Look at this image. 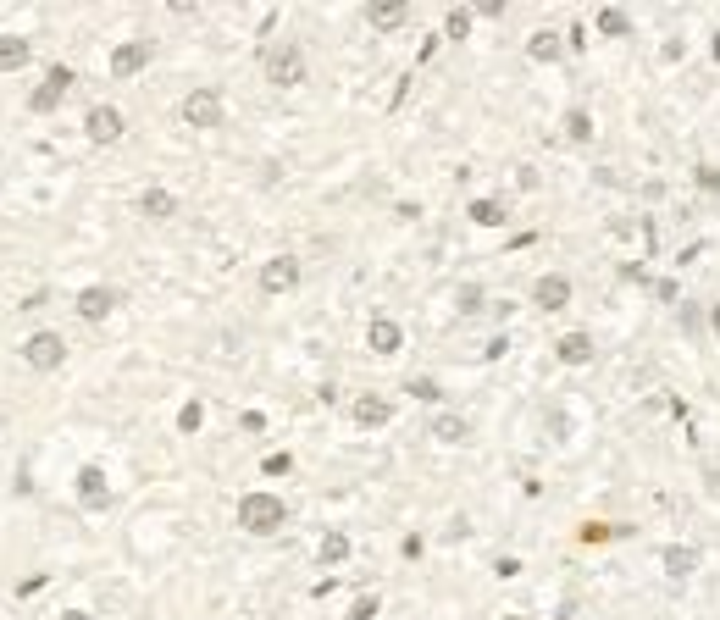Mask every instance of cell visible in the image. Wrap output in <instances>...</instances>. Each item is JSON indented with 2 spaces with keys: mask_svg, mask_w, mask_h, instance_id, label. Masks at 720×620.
Here are the masks:
<instances>
[{
  "mask_svg": "<svg viewBox=\"0 0 720 620\" xmlns=\"http://www.w3.org/2000/svg\"><path fill=\"white\" fill-rule=\"evenodd\" d=\"M261 78L272 89H305V78H311V56H305L300 39H272V45L261 50Z\"/></svg>",
  "mask_w": 720,
  "mask_h": 620,
  "instance_id": "cell-1",
  "label": "cell"
},
{
  "mask_svg": "<svg viewBox=\"0 0 720 620\" xmlns=\"http://www.w3.org/2000/svg\"><path fill=\"white\" fill-rule=\"evenodd\" d=\"M233 515H239V532H250V537H277L288 526V504L272 488H250Z\"/></svg>",
  "mask_w": 720,
  "mask_h": 620,
  "instance_id": "cell-2",
  "label": "cell"
},
{
  "mask_svg": "<svg viewBox=\"0 0 720 620\" xmlns=\"http://www.w3.org/2000/svg\"><path fill=\"white\" fill-rule=\"evenodd\" d=\"M67 355H72V349H67V338H61L56 327H34V333L17 344V360H23L34 377H50V371H61V366H67Z\"/></svg>",
  "mask_w": 720,
  "mask_h": 620,
  "instance_id": "cell-3",
  "label": "cell"
},
{
  "mask_svg": "<svg viewBox=\"0 0 720 620\" xmlns=\"http://www.w3.org/2000/svg\"><path fill=\"white\" fill-rule=\"evenodd\" d=\"M72 89H78V72H72L67 61H50L45 78H39V84L28 89V111H34V117H56L61 100H67Z\"/></svg>",
  "mask_w": 720,
  "mask_h": 620,
  "instance_id": "cell-4",
  "label": "cell"
},
{
  "mask_svg": "<svg viewBox=\"0 0 720 620\" xmlns=\"http://www.w3.org/2000/svg\"><path fill=\"white\" fill-rule=\"evenodd\" d=\"M178 117L189 122L194 133H216L222 122H228V100H222V89L200 84V89H189V95L178 100Z\"/></svg>",
  "mask_w": 720,
  "mask_h": 620,
  "instance_id": "cell-5",
  "label": "cell"
},
{
  "mask_svg": "<svg viewBox=\"0 0 720 620\" xmlns=\"http://www.w3.org/2000/svg\"><path fill=\"white\" fill-rule=\"evenodd\" d=\"M72 499H78V510L106 515L111 504H117V488H111L106 465H78V477H72Z\"/></svg>",
  "mask_w": 720,
  "mask_h": 620,
  "instance_id": "cell-6",
  "label": "cell"
},
{
  "mask_svg": "<svg viewBox=\"0 0 720 620\" xmlns=\"http://www.w3.org/2000/svg\"><path fill=\"white\" fill-rule=\"evenodd\" d=\"M117 310H122V294H117L111 283H89V288H78V294H72V316H78L84 327H106Z\"/></svg>",
  "mask_w": 720,
  "mask_h": 620,
  "instance_id": "cell-7",
  "label": "cell"
},
{
  "mask_svg": "<svg viewBox=\"0 0 720 620\" xmlns=\"http://www.w3.org/2000/svg\"><path fill=\"white\" fill-rule=\"evenodd\" d=\"M255 283H261V294L266 299H283V294H294V288L305 283V266H300V255H266L261 261V272H255Z\"/></svg>",
  "mask_w": 720,
  "mask_h": 620,
  "instance_id": "cell-8",
  "label": "cell"
},
{
  "mask_svg": "<svg viewBox=\"0 0 720 620\" xmlns=\"http://www.w3.org/2000/svg\"><path fill=\"white\" fill-rule=\"evenodd\" d=\"M84 139L100 144V150H111V144L128 139V117H122V106H111V100H95V106L84 111Z\"/></svg>",
  "mask_w": 720,
  "mask_h": 620,
  "instance_id": "cell-9",
  "label": "cell"
},
{
  "mask_svg": "<svg viewBox=\"0 0 720 620\" xmlns=\"http://www.w3.org/2000/svg\"><path fill=\"white\" fill-rule=\"evenodd\" d=\"M571 299H576V283L565 272H538L532 277V310L560 316V310H571Z\"/></svg>",
  "mask_w": 720,
  "mask_h": 620,
  "instance_id": "cell-10",
  "label": "cell"
},
{
  "mask_svg": "<svg viewBox=\"0 0 720 620\" xmlns=\"http://www.w3.org/2000/svg\"><path fill=\"white\" fill-rule=\"evenodd\" d=\"M150 61H156V39H122V45H111L106 72L111 78H139Z\"/></svg>",
  "mask_w": 720,
  "mask_h": 620,
  "instance_id": "cell-11",
  "label": "cell"
},
{
  "mask_svg": "<svg viewBox=\"0 0 720 620\" xmlns=\"http://www.w3.org/2000/svg\"><path fill=\"white\" fill-rule=\"evenodd\" d=\"M394 416H399V405H394L388 394H355V399H349V421H355L360 432L394 427Z\"/></svg>",
  "mask_w": 720,
  "mask_h": 620,
  "instance_id": "cell-12",
  "label": "cell"
},
{
  "mask_svg": "<svg viewBox=\"0 0 720 620\" xmlns=\"http://www.w3.org/2000/svg\"><path fill=\"white\" fill-rule=\"evenodd\" d=\"M427 438L444 443V449H460V443H471V421L460 416V410H432L427 416Z\"/></svg>",
  "mask_w": 720,
  "mask_h": 620,
  "instance_id": "cell-13",
  "label": "cell"
},
{
  "mask_svg": "<svg viewBox=\"0 0 720 620\" xmlns=\"http://www.w3.org/2000/svg\"><path fill=\"white\" fill-rule=\"evenodd\" d=\"M133 211H139L144 222H172V216H178V194H172L167 183H144Z\"/></svg>",
  "mask_w": 720,
  "mask_h": 620,
  "instance_id": "cell-14",
  "label": "cell"
},
{
  "mask_svg": "<svg viewBox=\"0 0 720 620\" xmlns=\"http://www.w3.org/2000/svg\"><path fill=\"white\" fill-rule=\"evenodd\" d=\"M366 349H372V355H399V349H405V327L394 322V316H372V322H366Z\"/></svg>",
  "mask_w": 720,
  "mask_h": 620,
  "instance_id": "cell-15",
  "label": "cell"
},
{
  "mask_svg": "<svg viewBox=\"0 0 720 620\" xmlns=\"http://www.w3.org/2000/svg\"><path fill=\"white\" fill-rule=\"evenodd\" d=\"M593 355H599V344H593V333H582V327L554 338V360H560V366H588Z\"/></svg>",
  "mask_w": 720,
  "mask_h": 620,
  "instance_id": "cell-16",
  "label": "cell"
},
{
  "mask_svg": "<svg viewBox=\"0 0 720 620\" xmlns=\"http://www.w3.org/2000/svg\"><path fill=\"white\" fill-rule=\"evenodd\" d=\"M410 23V0H366V28L377 34H394V28Z\"/></svg>",
  "mask_w": 720,
  "mask_h": 620,
  "instance_id": "cell-17",
  "label": "cell"
},
{
  "mask_svg": "<svg viewBox=\"0 0 720 620\" xmlns=\"http://www.w3.org/2000/svg\"><path fill=\"white\" fill-rule=\"evenodd\" d=\"M660 565H665V576H671V582H687V576L704 565V554H698V543H665V549H660Z\"/></svg>",
  "mask_w": 720,
  "mask_h": 620,
  "instance_id": "cell-18",
  "label": "cell"
},
{
  "mask_svg": "<svg viewBox=\"0 0 720 620\" xmlns=\"http://www.w3.org/2000/svg\"><path fill=\"white\" fill-rule=\"evenodd\" d=\"M34 61V39L28 34H0V78H12Z\"/></svg>",
  "mask_w": 720,
  "mask_h": 620,
  "instance_id": "cell-19",
  "label": "cell"
},
{
  "mask_svg": "<svg viewBox=\"0 0 720 620\" xmlns=\"http://www.w3.org/2000/svg\"><path fill=\"white\" fill-rule=\"evenodd\" d=\"M349 554H355V537L349 532H322L316 537V565H327V571L349 565Z\"/></svg>",
  "mask_w": 720,
  "mask_h": 620,
  "instance_id": "cell-20",
  "label": "cell"
},
{
  "mask_svg": "<svg viewBox=\"0 0 720 620\" xmlns=\"http://www.w3.org/2000/svg\"><path fill=\"white\" fill-rule=\"evenodd\" d=\"M560 56H565V45H560V34H554V28H532V34H527V61L554 67Z\"/></svg>",
  "mask_w": 720,
  "mask_h": 620,
  "instance_id": "cell-21",
  "label": "cell"
},
{
  "mask_svg": "<svg viewBox=\"0 0 720 620\" xmlns=\"http://www.w3.org/2000/svg\"><path fill=\"white\" fill-rule=\"evenodd\" d=\"M560 133H565V144H593L599 122H593V111H588V106H571V111L560 117Z\"/></svg>",
  "mask_w": 720,
  "mask_h": 620,
  "instance_id": "cell-22",
  "label": "cell"
},
{
  "mask_svg": "<svg viewBox=\"0 0 720 620\" xmlns=\"http://www.w3.org/2000/svg\"><path fill=\"white\" fill-rule=\"evenodd\" d=\"M471 23H477V6H449V12H444V39H449V45H466Z\"/></svg>",
  "mask_w": 720,
  "mask_h": 620,
  "instance_id": "cell-23",
  "label": "cell"
},
{
  "mask_svg": "<svg viewBox=\"0 0 720 620\" xmlns=\"http://www.w3.org/2000/svg\"><path fill=\"white\" fill-rule=\"evenodd\" d=\"M593 28H599L604 39H626L632 34V17H626L621 6H599V12H593Z\"/></svg>",
  "mask_w": 720,
  "mask_h": 620,
  "instance_id": "cell-24",
  "label": "cell"
},
{
  "mask_svg": "<svg viewBox=\"0 0 720 620\" xmlns=\"http://www.w3.org/2000/svg\"><path fill=\"white\" fill-rule=\"evenodd\" d=\"M466 222H471V227H504V200H488V194H482V200H471V205H466Z\"/></svg>",
  "mask_w": 720,
  "mask_h": 620,
  "instance_id": "cell-25",
  "label": "cell"
},
{
  "mask_svg": "<svg viewBox=\"0 0 720 620\" xmlns=\"http://www.w3.org/2000/svg\"><path fill=\"white\" fill-rule=\"evenodd\" d=\"M200 427H205V399H183V405H178V432H183V438H194Z\"/></svg>",
  "mask_w": 720,
  "mask_h": 620,
  "instance_id": "cell-26",
  "label": "cell"
},
{
  "mask_svg": "<svg viewBox=\"0 0 720 620\" xmlns=\"http://www.w3.org/2000/svg\"><path fill=\"white\" fill-rule=\"evenodd\" d=\"M626 537V526H610V521H582V543H615Z\"/></svg>",
  "mask_w": 720,
  "mask_h": 620,
  "instance_id": "cell-27",
  "label": "cell"
},
{
  "mask_svg": "<svg viewBox=\"0 0 720 620\" xmlns=\"http://www.w3.org/2000/svg\"><path fill=\"white\" fill-rule=\"evenodd\" d=\"M482 305H488V294H482V288H477V283L455 288V310H460V316H477V310H482Z\"/></svg>",
  "mask_w": 720,
  "mask_h": 620,
  "instance_id": "cell-28",
  "label": "cell"
},
{
  "mask_svg": "<svg viewBox=\"0 0 720 620\" xmlns=\"http://www.w3.org/2000/svg\"><path fill=\"white\" fill-rule=\"evenodd\" d=\"M693 183H698V194H709V200H720V167H709V161H698V167H693Z\"/></svg>",
  "mask_w": 720,
  "mask_h": 620,
  "instance_id": "cell-29",
  "label": "cell"
},
{
  "mask_svg": "<svg viewBox=\"0 0 720 620\" xmlns=\"http://www.w3.org/2000/svg\"><path fill=\"white\" fill-rule=\"evenodd\" d=\"M377 615H383V598H377V593H360L355 604H349L344 620H377Z\"/></svg>",
  "mask_w": 720,
  "mask_h": 620,
  "instance_id": "cell-30",
  "label": "cell"
},
{
  "mask_svg": "<svg viewBox=\"0 0 720 620\" xmlns=\"http://www.w3.org/2000/svg\"><path fill=\"white\" fill-rule=\"evenodd\" d=\"M405 394L421 399V405H432V399H444V388H438L432 377H410V382H405Z\"/></svg>",
  "mask_w": 720,
  "mask_h": 620,
  "instance_id": "cell-31",
  "label": "cell"
},
{
  "mask_svg": "<svg viewBox=\"0 0 720 620\" xmlns=\"http://www.w3.org/2000/svg\"><path fill=\"white\" fill-rule=\"evenodd\" d=\"M261 471H266V477H288V471H294V454H288V449L266 454V460H261Z\"/></svg>",
  "mask_w": 720,
  "mask_h": 620,
  "instance_id": "cell-32",
  "label": "cell"
},
{
  "mask_svg": "<svg viewBox=\"0 0 720 620\" xmlns=\"http://www.w3.org/2000/svg\"><path fill=\"white\" fill-rule=\"evenodd\" d=\"M438 50H444V34H427V39H421V50H416V61H432Z\"/></svg>",
  "mask_w": 720,
  "mask_h": 620,
  "instance_id": "cell-33",
  "label": "cell"
},
{
  "mask_svg": "<svg viewBox=\"0 0 720 620\" xmlns=\"http://www.w3.org/2000/svg\"><path fill=\"white\" fill-rule=\"evenodd\" d=\"M61 620H95L89 609H61Z\"/></svg>",
  "mask_w": 720,
  "mask_h": 620,
  "instance_id": "cell-34",
  "label": "cell"
},
{
  "mask_svg": "<svg viewBox=\"0 0 720 620\" xmlns=\"http://www.w3.org/2000/svg\"><path fill=\"white\" fill-rule=\"evenodd\" d=\"M709 327H715V338H720V305H709Z\"/></svg>",
  "mask_w": 720,
  "mask_h": 620,
  "instance_id": "cell-35",
  "label": "cell"
},
{
  "mask_svg": "<svg viewBox=\"0 0 720 620\" xmlns=\"http://www.w3.org/2000/svg\"><path fill=\"white\" fill-rule=\"evenodd\" d=\"M499 620H532V615H499Z\"/></svg>",
  "mask_w": 720,
  "mask_h": 620,
  "instance_id": "cell-36",
  "label": "cell"
}]
</instances>
